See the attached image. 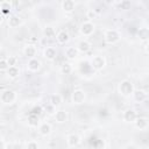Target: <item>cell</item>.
<instances>
[{"mask_svg": "<svg viewBox=\"0 0 149 149\" xmlns=\"http://www.w3.org/2000/svg\"><path fill=\"white\" fill-rule=\"evenodd\" d=\"M119 93L123 97H130L134 92V85L130 80L128 79H123L119 83Z\"/></svg>", "mask_w": 149, "mask_h": 149, "instance_id": "1", "label": "cell"}, {"mask_svg": "<svg viewBox=\"0 0 149 149\" xmlns=\"http://www.w3.org/2000/svg\"><path fill=\"white\" fill-rule=\"evenodd\" d=\"M16 99V93L13 90H3L0 94V101L3 105H10L15 101Z\"/></svg>", "mask_w": 149, "mask_h": 149, "instance_id": "2", "label": "cell"}, {"mask_svg": "<svg viewBox=\"0 0 149 149\" xmlns=\"http://www.w3.org/2000/svg\"><path fill=\"white\" fill-rule=\"evenodd\" d=\"M85 99H86V93H85V91L81 90V88L74 90V91L72 92V94H71V101H72V104H74V105H80V104H83V102L85 101Z\"/></svg>", "mask_w": 149, "mask_h": 149, "instance_id": "3", "label": "cell"}, {"mask_svg": "<svg viewBox=\"0 0 149 149\" xmlns=\"http://www.w3.org/2000/svg\"><path fill=\"white\" fill-rule=\"evenodd\" d=\"M104 38H105L106 43L114 44V43H116L120 40V35H119V33L115 29H108V30H106V33L104 35Z\"/></svg>", "mask_w": 149, "mask_h": 149, "instance_id": "4", "label": "cell"}, {"mask_svg": "<svg viewBox=\"0 0 149 149\" xmlns=\"http://www.w3.org/2000/svg\"><path fill=\"white\" fill-rule=\"evenodd\" d=\"M79 31L83 36H90L94 33V24L91 22V21H85L80 24V28H79Z\"/></svg>", "mask_w": 149, "mask_h": 149, "instance_id": "5", "label": "cell"}, {"mask_svg": "<svg viewBox=\"0 0 149 149\" xmlns=\"http://www.w3.org/2000/svg\"><path fill=\"white\" fill-rule=\"evenodd\" d=\"M105 65H106V59L102 56H94L91 62V66L97 71L102 70L105 68Z\"/></svg>", "mask_w": 149, "mask_h": 149, "instance_id": "6", "label": "cell"}, {"mask_svg": "<svg viewBox=\"0 0 149 149\" xmlns=\"http://www.w3.org/2000/svg\"><path fill=\"white\" fill-rule=\"evenodd\" d=\"M55 116V121L58 122V123H64L68 121V112L64 111V109H59V111H56V113L54 114Z\"/></svg>", "mask_w": 149, "mask_h": 149, "instance_id": "7", "label": "cell"}, {"mask_svg": "<svg viewBox=\"0 0 149 149\" xmlns=\"http://www.w3.org/2000/svg\"><path fill=\"white\" fill-rule=\"evenodd\" d=\"M66 142L70 148H74L80 143V136L78 134H70L66 139Z\"/></svg>", "mask_w": 149, "mask_h": 149, "instance_id": "8", "label": "cell"}, {"mask_svg": "<svg viewBox=\"0 0 149 149\" xmlns=\"http://www.w3.org/2000/svg\"><path fill=\"white\" fill-rule=\"evenodd\" d=\"M137 118V114L134 109H126L123 113V121L125 122H134Z\"/></svg>", "mask_w": 149, "mask_h": 149, "instance_id": "9", "label": "cell"}, {"mask_svg": "<svg viewBox=\"0 0 149 149\" xmlns=\"http://www.w3.org/2000/svg\"><path fill=\"white\" fill-rule=\"evenodd\" d=\"M27 66H28V69L30 70V71H33V72H36V71H38L40 70V68H41V62L37 59V58H30L29 61H28V64H27Z\"/></svg>", "mask_w": 149, "mask_h": 149, "instance_id": "10", "label": "cell"}, {"mask_svg": "<svg viewBox=\"0 0 149 149\" xmlns=\"http://www.w3.org/2000/svg\"><path fill=\"white\" fill-rule=\"evenodd\" d=\"M23 54L26 57H28L29 59L30 58H34V56L36 55V48L34 44H27L24 48H23Z\"/></svg>", "mask_w": 149, "mask_h": 149, "instance_id": "11", "label": "cell"}, {"mask_svg": "<svg viewBox=\"0 0 149 149\" xmlns=\"http://www.w3.org/2000/svg\"><path fill=\"white\" fill-rule=\"evenodd\" d=\"M134 125L137 129L144 130L148 128V119L147 118H136V120L134 121Z\"/></svg>", "mask_w": 149, "mask_h": 149, "instance_id": "12", "label": "cell"}, {"mask_svg": "<svg viewBox=\"0 0 149 149\" xmlns=\"http://www.w3.org/2000/svg\"><path fill=\"white\" fill-rule=\"evenodd\" d=\"M74 7H76V3H74L73 0H64V1L62 2V9H63L65 13H71V12H73Z\"/></svg>", "mask_w": 149, "mask_h": 149, "instance_id": "13", "label": "cell"}, {"mask_svg": "<svg viewBox=\"0 0 149 149\" xmlns=\"http://www.w3.org/2000/svg\"><path fill=\"white\" fill-rule=\"evenodd\" d=\"M56 40L58 41V43H61V44H65V43L69 42L70 36H69V34H68L65 30H61L59 33H57V35H56Z\"/></svg>", "mask_w": 149, "mask_h": 149, "instance_id": "14", "label": "cell"}, {"mask_svg": "<svg viewBox=\"0 0 149 149\" xmlns=\"http://www.w3.org/2000/svg\"><path fill=\"white\" fill-rule=\"evenodd\" d=\"M90 49H91V43H90L88 41H86V40L80 41V42L78 43V45H77L78 52H79V51H80V52H87V51H90Z\"/></svg>", "mask_w": 149, "mask_h": 149, "instance_id": "15", "label": "cell"}, {"mask_svg": "<svg viewBox=\"0 0 149 149\" xmlns=\"http://www.w3.org/2000/svg\"><path fill=\"white\" fill-rule=\"evenodd\" d=\"M43 55H44V58H47L48 61H52L56 58V50L52 47H48L44 49Z\"/></svg>", "mask_w": 149, "mask_h": 149, "instance_id": "16", "label": "cell"}, {"mask_svg": "<svg viewBox=\"0 0 149 149\" xmlns=\"http://www.w3.org/2000/svg\"><path fill=\"white\" fill-rule=\"evenodd\" d=\"M133 95H134V99L139 102H142L147 99V93L143 90H134Z\"/></svg>", "mask_w": 149, "mask_h": 149, "instance_id": "17", "label": "cell"}, {"mask_svg": "<svg viewBox=\"0 0 149 149\" xmlns=\"http://www.w3.org/2000/svg\"><path fill=\"white\" fill-rule=\"evenodd\" d=\"M38 133H40L42 136H48V135L51 133V126H50V123L43 122V123L40 126V128H38Z\"/></svg>", "mask_w": 149, "mask_h": 149, "instance_id": "18", "label": "cell"}, {"mask_svg": "<svg viewBox=\"0 0 149 149\" xmlns=\"http://www.w3.org/2000/svg\"><path fill=\"white\" fill-rule=\"evenodd\" d=\"M78 56V50L74 47H68L65 50V57L68 59H74Z\"/></svg>", "mask_w": 149, "mask_h": 149, "instance_id": "19", "label": "cell"}, {"mask_svg": "<svg viewBox=\"0 0 149 149\" xmlns=\"http://www.w3.org/2000/svg\"><path fill=\"white\" fill-rule=\"evenodd\" d=\"M50 104H51L54 107L61 106V105H62V95L58 94V93L51 94V97H50Z\"/></svg>", "mask_w": 149, "mask_h": 149, "instance_id": "20", "label": "cell"}, {"mask_svg": "<svg viewBox=\"0 0 149 149\" xmlns=\"http://www.w3.org/2000/svg\"><path fill=\"white\" fill-rule=\"evenodd\" d=\"M7 74L9 78H16L19 74H20V69L17 66H9L7 69Z\"/></svg>", "mask_w": 149, "mask_h": 149, "instance_id": "21", "label": "cell"}, {"mask_svg": "<svg viewBox=\"0 0 149 149\" xmlns=\"http://www.w3.org/2000/svg\"><path fill=\"white\" fill-rule=\"evenodd\" d=\"M40 125V119L35 114H30L28 116V126L29 127H37Z\"/></svg>", "mask_w": 149, "mask_h": 149, "instance_id": "22", "label": "cell"}, {"mask_svg": "<svg viewBox=\"0 0 149 149\" xmlns=\"http://www.w3.org/2000/svg\"><path fill=\"white\" fill-rule=\"evenodd\" d=\"M20 23H21L20 17H19V16H15V15L10 16L9 20H8V26H9L10 28H16V27L20 26Z\"/></svg>", "mask_w": 149, "mask_h": 149, "instance_id": "23", "label": "cell"}, {"mask_svg": "<svg viewBox=\"0 0 149 149\" xmlns=\"http://www.w3.org/2000/svg\"><path fill=\"white\" fill-rule=\"evenodd\" d=\"M55 34L56 33H55V29L52 26H45L43 28V35L45 37H52V36H55Z\"/></svg>", "mask_w": 149, "mask_h": 149, "instance_id": "24", "label": "cell"}, {"mask_svg": "<svg viewBox=\"0 0 149 149\" xmlns=\"http://www.w3.org/2000/svg\"><path fill=\"white\" fill-rule=\"evenodd\" d=\"M71 71H72V66H71L70 63L65 62V63L62 64V66H61V72H62L63 74H69V73H71Z\"/></svg>", "mask_w": 149, "mask_h": 149, "instance_id": "25", "label": "cell"}, {"mask_svg": "<svg viewBox=\"0 0 149 149\" xmlns=\"http://www.w3.org/2000/svg\"><path fill=\"white\" fill-rule=\"evenodd\" d=\"M10 9H12V2H9V1H1V12L9 13Z\"/></svg>", "mask_w": 149, "mask_h": 149, "instance_id": "26", "label": "cell"}, {"mask_svg": "<svg viewBox=\"0 0 149 149\" xmlns=\"http://www.w3.org/2000/svg\"><path fill=\"white\" fill-rule=\"evenodd\" d=\"M139 36H140V38H142V40H147V38L149 37L148 28H140V30H139Z\"/></svg>", "mask_w": 149, "mask_h": 149, "instance_id": "27", "label": "cell"}, {"mask_svg": "<svg viewBox=\"0 0 149 149\" xmlns=\"http://www.w3.org/2000/svg\"><path fill=\"white\" fill-rule=\"evenodd\" d=\"M7 63L9 66H16V63H17V58L15 56H9L7 58Z\"/></svg>", "mask_w": 149, "mask_h": 149, "instance_id": "28", "label": "cell"}, {"mask_svg": "<svg viewBox=\"0 0 149 149\" xmlns=\"http://www.w3.org/2000/svg\"><path fill=\"white\" fill-rule=\"evenodd\" d=\"M9 68L8 63H7V59H0V71H7V69Z\"/></svg>", "mask_w": 149, "mask_h": 149, "instance_id": "29", "label": "cell"}, {"mask_svg": "<svg viewBox=\"0 0 149 149\" xmlns=\"http://www.w3.org/2000/svg\"><path fill=\"white\" fill-rule=\"evenodd\" d=\"M95 16H97V12H95L94 9H87V12H86V17H87L88 20L95 19Z\"/></svg>", "mask_w": 149, "mask_h": 149, "instance_id": "30", "label": "cell"}, {"mask_svg": "<svg viewBox=\"0 0 149 149\" xmlns=\"http://www.w3.org/2000/svg\"><path fill=\"white\" fill-rule=\"evenodd\" d=\"M45 111H47V113H48L49 115H54V114L56 113V107H54L51 104H49V105L45 106Z\"/></svg>", "mask_w": 149, "mask_h": 149, "instance_id": "31", "label": "cell"}, {"mask_svg": "<svg viewBox=\"0 0 149 149\" xmlns=\"http://www.w3.org/2000/svg\"><path fill=\"white\" fill-rule=\"evenodd\" d=\"M26 149H38V143L36 141H29L27 143Z\"/></svg>", "mask_w": 149, "mask_h": 149, "instance_id": "32", "label": "cell"}, {"mask_svg": "<svg viewBox=\"0 0 149 149\" xmlns=\"http://www.w3.org/2000/svg\"><path fill=\"white\" fill-rule=\"evenodd\" d=\"M130 5H132V3H130L129 0H123V1L120 2V8H121V9H129Z\"/></svg>", "mask_w": 149, "mask_h": 149, "instance_id": "33", "label": "cell"}, {"mask_svg": "<svg viewBox=\"0 0 149 149\" xmlns=\"http://www.w3.org/2000/svg\"><path fill=\"white\" fill-rule=\"evenodd\" d=\"M42 113V107L41 106H36V107H34L33 108V111H31V114H35V115H40Z\"/></svg>", "mask_w": 149, "mask_h": 149, "instance_id": "34", "label": "cell"}, {"mask_svg": "<svg viewBox=\"0 0 149 149\" xmlns=\"http://www.w3.org/2000/svg\"><path fill=\"white\" fill-rule=\"evenodd\" d=\"M17 5H20V1L17 2V1H13L12 2V6H17Z\"/></svg>", "mask_w": 149, "mask_h": 149, "instance_id": "35", "label": "cell"}, {"mask_svg": "<svg viewBox=\"0 0 149 149\" xmlns=\"http://www.w3.org/2000/svg\"><path fill=\"white\" fill-rule=\"evenodd\" d=\"M0 149H3V142L0 140Z\"/></svg>", "mask_w": 149, "mask_h": 149, "instance_id": "36", "label": "cell"}, {"mask_svg": "<svg viewBox=\"0 0 149 149\" xmlns=\"http://www.w3.org/2000/svg\"><path fill=\"white\" fill-rule=\"evenodd\" d=\"M0 12H1V1H0Z\"/></svg>", "mask_w": 149, "mask_h": 149, "instance_id": "37", "label": "cell"}, {"mask_svg": "<svg viewBox=\"0 0 149 149\" xmlns=\"http://www.w3.org/2000/svg\"><path fill=\"white\" fill-rule=\"evenodd\" d=\"M0 51H1V47H0Z\"/></svg>", "mask_w": 149, "mask_h": 149, "instance_id": "38", "label": "cell"}, {"mask_svg": "<svg viewBox=\"0 0 149 149\" xmlns=\"http://www.w3.org/2000/svg\"><path fill=\"white\" fill-rule=\"evenodd\" d=\"M0 24H1V20H0Z\"/></svg>", "mask_w": 149, "mask_h": 149, "instance_id": "39", "label": "cell"}]
</instances>
